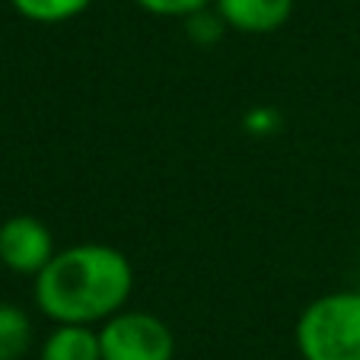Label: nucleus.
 Returning <instances> with one entry per match:
<instances>
[{
  "instance_id": "423d86ee",
  "label": "nucleus",
  "mask_w": 360,
  "mask_h": 360,
  "mask_svg": "<svg viewBox=\"0 0 360 360\" xmlns=\"http://www.w3.org/2000/svg\"><path fill=\"white\" fill-rule=\"evenodd\" d=\"M39 360H102L99 326L55 322L39 347Z\"/></svg>"
},
{
  "instance_id": "f257e3e1",
  "label": "nucleus",
  "mask_w": 360,
  "mask_h": 360,
  "mask_svg": "<svg viewBox=\"0 0 360 360\" xmlns=\"http://www.w3.org/2000/svg\"><path fill=\"white\" fill-rule=\"evenodd\" d=\"M134 293V265L105 243H77L58 249L32 284L39 313L51 322L102 326L122 313Z\"/></svg>"
},
{
  "instance_id": "6e6552de",
  "label": "nucleus",
  "mask_w": 360,
  "mask_h": 360,
  "mask_svg": "<svg viewBox=\"0 0 360 360\" xmlns=\"http://www.w3.org/2000/svg\"><path fill=\"white\" fill-rule=\"evenodd\" d=\"M96 0H10V7L29 22L39 26H58L83 16Z\"/></svg>"
},
{
  "instance_id": "20e7f679",
  "label": "nucleus",
  "mask_w": 360,
  "mask_h": 360,
  "mask_svg": "<svg viewBox=\"0 0 360 360\" xmlns=\"http://www.w3.org/2000/svg\"><path fill=\"white\" fill-rule=\"evenodd\" d=\"M55 233L32 214H16L0 224V265L22 278H35L55 259Z\"/></svg>"
},
{
  "instance_id": "39448f33",
  "label": "nucleus",
  "mask_w": 360,
  "mask_h": 360,
  "mask_svg": "<svg viewBox=\"0 0 360 360\" xmlns=\"http://www.w3.org/2000/svg\"><path fill=\"white\" fill-rule=\"evenodd\" d=\"M214 10L239 35H271L293 16V0H214Z\"/></svg>"
},
{
  "instance_id": "7ed1b4c3",
  "label": "nucleus",
  "mask_w": 360,
  "mask_h": 360,
  "mask_svg": "<svg viewBox=\"0 0 360 360\" xmlns=\"http://www.w3.org/2000/svg\"><path fill=\"white\" fill-rule=\"evenodd\" d=\"M102 360H172L176 357V335L160 316L147 309L115 313L99 326Z\"/></svg>"
},
{
  "instance_id": "1a4fd4ad",
  "label": "nucleus",
  "mask_w": 360,
  "mask_h": 360,
  "mask_svg": "<svg viewBox=\"0 0 360 360\" xmlns=\"http://www.w3.org/2000/svg\"><path fill=\"white\" fill-rule=\"evenodd\" d=\"M134 4L150 16H163V20H188L191 13L211 7L214 0H134Z\"/></svg>"
},
{
  "instance_id": "0eeeda50",
  "label": "nucleus",
  "mask_w": 360,
  "mask_h": 360,
  "mask_svg": "<svg viewBox=\"0 0 360 360\" xmlns=\"http://www.w3.org/2000/svg\"><path fill=\"white\" fill-rule=\"evenodd\" d=\"M32 347V319L16 303H0V360H22Z\"/></svg>"
},
{
  "instance_id": "f03ea898",
  "label": "nucleus",
  "mask_w": 360,
  "mask_h": 360,
  "mask_svg": "<svg viewBox=\"0 0 360 360\" xmlns=\"http://www.w3.org/2000/svg\"><path fill=\"white\" fill-rule=\"evenodd\" d=\"M293 341L303 360H360V290H332L306 303Z\"/></svg>"
}]
</instances>
